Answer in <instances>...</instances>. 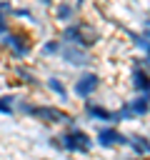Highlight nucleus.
Returning a JSON list of instances; mask_svg holds the SVG:
<instances>
[{
  "label": "nucleus",
  "mask_w": 150,
  "mask_h": 160,
  "mask_svg": "<svg viewBox=\"0 0 150 160\" xmlns=\"http://www.w3.org/2000/svg\"><path fill=\"white\" fill-rule=\"evenodd\" d=\"M52 15H55V20L60 25H68V22L75 20V5L70 0H58L55 8H52Z\"/></svg>",
  "instance_id": "obj_11"
},
{
  "label": "nucleus",
  "mask_w": 150,
  "mask_h": 160,
  "mask_svg": "<svg viewBox=\"0 0 150 160\" xmlns=\"http://www.w3.org/2000/svg\"><path fill=\"white\" fill-rule=\"evenodd\" d=\"M10 18H12V20H20V22H25V25H28V22H30V25L38 22V15H35L28 5H15L12 12H10Z\"/></svg>",
  "instance_id": "obj_14"
},
{
  "label": "nucleus",
  "mask_w": 150,
  "mask_h": 160,
  "mask_svg": "<svg viewBox=\"0 0 150 160\" xmlns=\"http://www.w3.org/2000/svg\"><path fill=\"white\" fill-rule=\"evenodd\" d=\"M10 72H12V78H15L18 82H22V85H28V88H35V85H38V75H35V70H30L25 62L12 65Z\"/></svg>",
  "instance_id": "obj_10"
},
{
  "label": "nucleus",
  "mask_w": 150,
  "mask_h": 160,
  "mask_svg": "<svg viewBox=\"0 0 150 160\" xmlns=\"http://www.w3.org/2000/svg\"><path fill=\"white\" fill-rule=\"evenodd\" d=\"M58 140H60V148H62L65 152H72V155H88V152L92 150V145H95V140H92L85 130H80V128H75V125H70Z\"/></svg>",
  "instance_id": "obj_4"
},
{
  "label": "nucleus",
  "mask_w": 150,
  "mask_h": 160,
  "mask_svg": "<svg viewBox=\"0 0 150 160\" xmlns=\"http://www.w3.org/2000/svg\"><path fill=\"white\" fill-rule=\"evenodd\" d=\"M0 48L18 62L28 60L32 52H35V38L30 30L20 28V25H10V30L0 38Z\"/></svg>",
  "instance_id": "obj_2"
},
{
  "label": "nucleus",
  "mask_w": 150,
  "mask_h": 160,
  "mask_svg": "<svg viewBox=\"0 0 150 160\" xmlns=\"http://www.w3.org/2000/svg\"><path fill=\"white\" fill-rule=\"evenodd\" d=\"M128 105H130V110H132V115H135V118H142V115H148V112H150V95L140 92V95H138V98H132Z\"/></svg>",
  "instance_id": "obj_13"
},
{
  "label": "nucleus",
  "mask_w": 150,
  "mask_h": 160,
  "mask_svg": "<svg viewBox=\"0 0 150 160\" xmlns=\"http://www.w3.org/2000/svg\"><path fill=\"white\" fill-rule=\"evenodd\" d=\"M60 48H62V42H60L58 38H48V40H42V45H40V58H42V60L55 58V55L60 52Z\"/></svg>",
  "instance_id": "obj_15"
},
{
  "label": "nucleus",
  "mask_w": 150,
  "mask_h": 160,
  "mask_svg": "<svg viewBox=\"0 0 150 160\" xmlns=\"http://www.w3.org/2000/svg\"><path fill=\"white\" fill-rule=\"evenodd\" d=\"M15 102H18V95L0 92V115H5V118H12V115H18V112H15Z\"/></svg>",
  "instance_id": "obj_17"
},
{
  "label": "nucleus",
  "mask_w": 150,
  "mask_h": 160,
  "mask_svg": "<svg viewBox=\"0 0 150 160\" xmlns=\"http://www.w3.org/2000/svg\"><path fill=\"white\" fill-rule=\"evenodd\" d=\"M35 2H38V5H42V8H50L55 0H35Z\"/></svg>",
  "instance_id": "obj_21"
},
{
  "label": "nucleus",
  "mask_w": 150,
  "mask_h": 160,
  "mask_svg": "<svg viewBox=\"0 0 150 160\" xmlns=\"http://www.w3.org/2000/svg\"><path fill=\"white\" fill-rule=\"evenodd\" d=\"M130 85H132L138 92L150 95V75L140 68V62H138V60H135V65H132V70H130Z\"/></svg>",
  "instance_id": "obj_9"
},
{
  "label": "nucleus",
  "mask_w": 150,
  "mask_h": 160,
  "mask_svg": "<svg viewBox=\"0 0 150 160\" xmlns=\"http://www.w3.org/2000/svg\"><path fill=\"white\" fill-rule=\"evenodd\" d=\"M85 115H88L90 120H102V122H110V125L118 122V115H115L112 110H108L105 105L95 102V100H85Z\"/></svg>",
  "instance_id": "obj_8"
},
{
  "label": "nucleus",
  "mask_w": 150,
  "mask_h": 160,
  "mask_svg": "<svg viewBox=\"0 0 150 160\" xmlns=\"http://www.w3.org/2000/svg\"><path fill=\"white\" fill-rule=\"evenodd\" d=\"M58 58L65 62V65H72V68H88L90 65V50H85V48H78V45H65L62 42V48H60V52H58Z\"/></svg>",
  "instance_id": "obj_6"
},
{
  "label": "nucleus",
  "mask_w": 150,
  "mask_h": 160,
  "mask_svg": "<svg viewBox=\"0 0 150 160\" xmlns=\"http://www.w3.org/2000/svg\"><path fill=\"white\" fill-rule=\"evenodd\" d=\"M12 8H15V5H12V0H0V12H2V15H8V18H10Z\"/></svg>",
  "instance_id": "obj_19"
},
{
  "label": "nucleus",
  "mask_w": 150,
  "mask_h": 160,
  "mask_svg": "<svg viewBox=\"0 0 150 160\" xmlns=\"http://www.w3.org/2000/svg\"><path fill=\"white\" fill-rule=\"evenodd\" d=\"M98 40H100L98 30L82 20H72V22L62 25V30H60V42H65V45H78V48L90 50L92 45H98Z\"/></svg>",
  "instance_id": "obj_3"
},
{
  "label": "nucleus",
  "mask_w": 150,
  "mask_h": 160,
  "mask_svg": "<svg viewBox=\"0 0 150 160\" xmlns=\"http://www.w3.org/2000/svg\"><path fill=\"white\" fill-rule=\"evenodd\" d=\"M10 25H12V20H10L8 15H2V12H0V38H2V35L10 30Z\"/></svg>",
  "instance_id": "obj_18"
},
{
  "label": "nucleus",
  "mask_w": 150,
  "mask_h": 160,
  "mask_svg": "<svg viewBox=\"0 0 150 160\" xmlns=\"http://www.w3.org/2000/svg\"><path fill=\"white\" fill-rule=\"evenodd\" d=\"M95 142L105 150H112L118 145H128V135H122L118 128H100L95 135Z\"/></svg>",
  "instance_id": "obj_7"
},
{
  "label": "nucleus",
  "mask_w": 150,
  "mask_h": 160,
  "mask_svg": "<svg viewBox=\"0 0 150 160\" xmlns=\"http://www.w3.org/2000/svg\"><path fill=\"white\" fill-rule=\"evenodd\" d=\"M15 112L18 115H25V118H32L42 125H75V118L70 112H65L62 108H55V105H48V102H30L25 98H18L15 102Z\"/></svg>",
  "instance_id": "obj_1"
},
{
  "label": "nucleus",
  "mask_w": 150,
  "mask_h": 160,
  "mask_svg": "<svg viewBox=\"0 0 150 160\" xmlns=\"http://www.w3.org/2000/svg\"><path fill=\"white\" fill-rule=\"evenodd\" d=\"M142 35H145V40H150V20H145V30H142Z\"/></svg>",
  "instance_id": "obj_20"
},
{
  "label": "nucleus",
  "mask_w": 150,
  "mask_h": 160,
  "mask_svg": "<svg viewBox=\"0 0 150 160\" xmlns=\"http://www.w3.org/2000/svg\"><path fill=\"white\" fill-rule=\"evenodd\" d=\"M45 88H48L52 95H58L60 100H68V98H70V90H68V85H65V82H62L58 75H50V78L45 80Z\"/></svg>",
  "instance_id": "obj_12"
},
{
  "label": "nucleus",
  "mask_w": 150,
  "mask_h": 160,
  "mask_svg": "<svg viewBox=\"0 0 150 160\" xmlns=\"http://www.w3.org/2000/svg\"><path fill=\"white\" fill-rule=\"evenodd\" d=\"M100 85H102L100 75H98L95 70H88V68H85V70L78 75V80L72 82V95L80 98V100H90V95H95Z\"/></svg>",
  "instance_id": "obj_5"
},
{
  "label": "nucleus",
  "mask_w": 150,
  "mask_h": 160,
  "mask_svg": "<svg viewBox=\"0 0 150 160\" xmlns=\"http://www.w3.org/2000/svg\"><path fill=\"white\" fill-rule=\"evenodd\" d=\"M128 145L138 155H150V140L142 138V135H128Z\"/></svg>",
  "instance_id": "obj_16"
}]
</instances>
